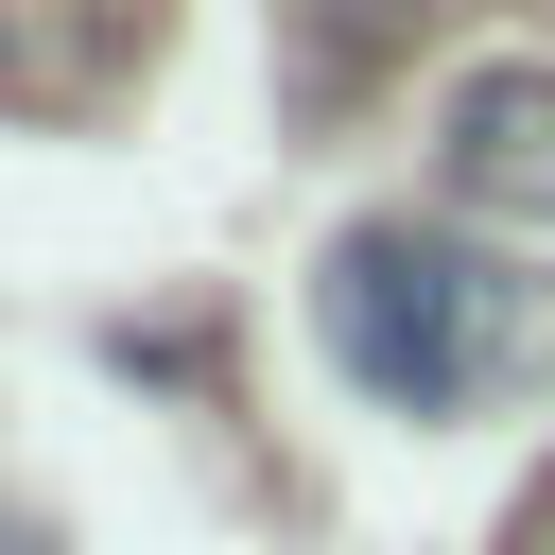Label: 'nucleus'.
Instances as JSON below:
<instances>
[{
    "label": "nucleus",
    "mask_w": 555,
    "mask_h": 555,
    "mask_svg": "<svg viewBox=\"0 0 555 555\" xmlns=\"http://www.w3.org/2000/svg\"><path fill=\"white\" fill-rule=\"evenodd\" d=\"M312 330H330V364H347L364 399H399V416H451V399H486V382L538 347L520 278H486V260H451V243H416V225H347L330 278H312Z\"/></svg>",
    "instance_id": "obj_1"
},
{
    "label": "nucleus",
    "mask_w": 555,
    "mask_h": 555,
    "mask_svg": "<svg viewBox=\"0 0 555 555\" xmlns=\"http://www.w3.org/2000/svg\"><path fill=\"white\" fill-rule=\"evenodd\" d=\"M451 173H468L486 208H555V87H538V69H486V87L451 104Z\"/></svg>",
    "instance_id": "obj_2"
}]
</instances>
